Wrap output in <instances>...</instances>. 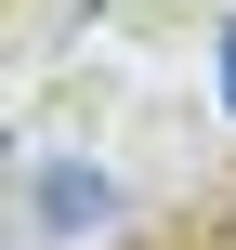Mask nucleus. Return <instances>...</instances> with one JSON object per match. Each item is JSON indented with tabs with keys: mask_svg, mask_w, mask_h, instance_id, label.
<instances>
[{
	"mask_svg": "<svg viewBox=\"0 0 236 250\" xmlns=\"http://www.w3.org/2000/svg\"><path fill=\"white\" fill-rule=\"evenodd\" d=\"M223 92H236V26H223Z\"/></svg>",
	"mask_w": 236,
	"mask_h": 250,
	"instance_id": "2",
	"label": "nucleus"
},
{
	"mask_svg": "<svg viewBox=\"0 0 236 250\" xmlns=\"http://www.w3.org/2000/svg\"><path fill=\"white\" fill-rule=\"evenodd\" d=\"M39 198H53V224H105V211H118V198H105V185H92V171H53V185H39Z\"/></svg>",
	"mask_w": 236,
	"mask_h": 250,
	"instance_id": "1",
	"label": "nucleus"
}]
</instances>
